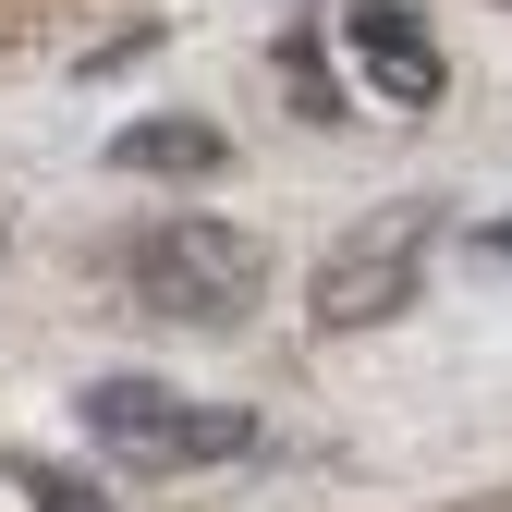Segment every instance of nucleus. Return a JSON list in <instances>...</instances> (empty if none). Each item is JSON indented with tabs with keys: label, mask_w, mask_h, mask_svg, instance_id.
Segmentation results:
<instances>
[{
	"label": "nucleus",
	"mask_w": 512,
	"mask_h": 512,
	"mask_svg": "<svg viewBox=\"0 0 512 512\" xmlns=\"http://www.w3.org/2000/svg\"><path fill=\"white\" fill-rule=\"evenodd\" d=\"M13 476H25V500H37V512H110L98 488H74V476H49V464H13Z\"/></svg>",
	"instance_id": "obj_6"
},
{
	"label": "nucleus",
	"mask_w": 512,
	"mask_h": 512,
	"mask_svg": "<svg viewBox=\"0 0 512 512\" xmlns=\"http://www.w3.org/2000/svg\"><path fill=\"white\" fill-rule=\"evenodd\" d=\"M256 281H269V256H256V232H232V220H171V232L135 244V305L183 317V330H220V317H244Z\"/></svg>",
	"instance_id": "obj_2"
},
{
	"label": "nucleus",
	"mask_w": 512,
	"mask_h": 512,
	"mask_svg": "<svg viewBox=\"0 0 512 512\" xmlns=\"http://www.w3.org/2000/svg\"><path fill=\"white\" fill-rule=\"evenodd\" d=\"M110 159L122 171H220V135H208V122H135Z\"/></svg>",
	"instance_id": "obj_5"
},
{
	"label": "nucleus",
	"mask_w": 512,
	"mask_h": 512,
	"mask_svg": "<svg viewBox=\"0 0 512 512\" xmlns=\"http://www.w3.org/2000/svg\"><path fill=\"white\" fill-rule=\"evenodd\" d=\"M488 256H512V220H488Z\"/></svg>",
	"instance_id": "obj_7"
},
{
	"label": "nucleus",
	"mask_w": 512,
	"mask_h": 512,
	"mask_svg": "<svg viewBox=\"0 0 512 512\" xmlns=\"http://www.w3.org/2000/svg\"><path fill=\"white\" fill-rule=\"evenodd\" d=\"M86 427L110 439L122 464H147V476H196V464H244L256 452V415L183 403V391H159V378H98V391H86Z\"/></svg>",
	"instance_id": "obj_1"
},
{
	"label": "nucleus",
	"mask_w": 512,
	"mask_h": 512,
	"mask_svg": "<svg viewBox=\"0 0 512 512\" xmlns=\"http://www.w3.org/2000/svg\"><path fill=\"white\" fill-rule=\"evenodd\" d=\"M427 244H439V220L427 208H378V220H354L330 256H317V330H378V317H403L415 305V281H427Z\"/></svg>",
	"instance_id": "obj_3"
},
{
	"label": "nucleus",
	"mask_w": 512,
	"mask_h": 512,
	"mask_svg": "<svg viewBox=\"0 0 512 512\" xmlns=\"http://www.w3.org/2000/svg\"><path fill=\"white\" fill-rule=\"evenodd\" d=\"M342 49H354V74L391 110H427L439 98V37L403 13V0H342Z\"/></svg>",
	"instance_id": "obj_4"
}]
</instances>
